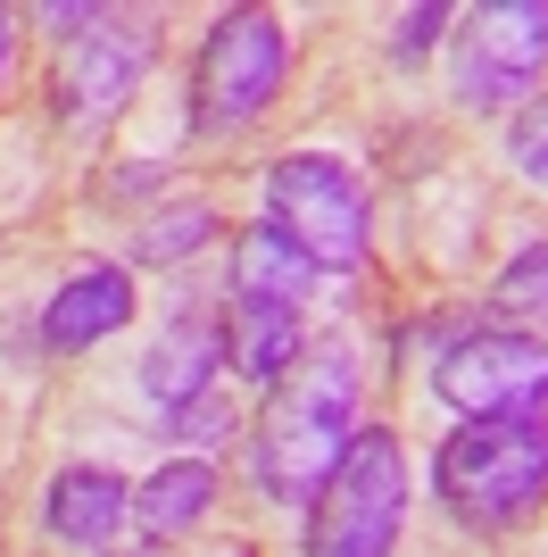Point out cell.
<instances>
[{"mask_svg": "<svg viewBox=\"0 0 548 557\" xmlns=\"http://www.w3.org/2000/svg\"><path fill=\"white\" fill-rule=\"evenodd\" d=\"M365 374H358V349L341 333H316L299 349V367L258 392V424H250V483L283 508H308L324 491V474L349 458L365 424Z\"/></svg>", "mask_w": 548, "mask_h": 557, "instance_id": "6da1fadb", "label": "cell"}, {"mask_svg": "<svg viewBox=\"0 0 548 557\" xmlns=\"http://www.w3.org/2000/svg\"><path fill=\"white\" fill-rule=\"evenodd\" d=\"M424 491L457 533H482V541L524 533L548 508V417H474L440 433Z\"/></svg>", "mask_w": 548, "mask_h": 557, "instance_id": "7a4b0ae2", "label": "cell"}, {"mask_svg": "<svg viewBox=\"0 0 548 557\" xmlns=\"http://www.w3.org/2000/svg\"><path fill=\"white\" fill-rule=\"evenodd\" d=\"M415 508L408 442L390 424H358L349 458L324 474V491L299 508V557H399Z\"/></svg>", "mask_w": 548, "mask_h": 557, "instance_id": "3957f363", "label": "cell"}, {"mask_svg": "<svg viewBox=\"0 0 548 557\" xmlns=\"http://www.w3.org/2000/svg\"><path fill=\"white\" fill-rule=\"evenodd\" d=\"M258 200H266L258 216L316 275H358L365 258H374V200H365V175L341 150H283V159H266Z\"/></svg>", "mask_w": 548, "mask_h": 557, "instance_id": "277c9868", "label": "cell"}, {"mask_svg": "<svg viewBox=\"0 0 548 557\" xmlns=\"http://www.w3.org/2000/svg\"><path fill=\"white\" fill-rule=\"evenodd\" d=\"M291 75V25L274 9H225L208 17L191 50V134H241L274 109Z\"/></svg>", "mask_w": 548, "mask_h": 557, "instance_id": "5b68a950", "label": "cell"}, {"mask_svg": "<svg viewBox=\"0 0 548 557\" xmlns=\"http://www.w3.org/2000/svg\"><path fill=\"white\" fill-rule=\"evenodd\" d=\"M433 399L457 424H474V417H548V333H515V325L440 333Z\"/></svg>", "mask_w": 548, "mask_h": 557, "instance_id": "8992f818", "label": "cell"}, {"mask_svg": "<svg viewBox=\"0 0 548 557\" xmlns=\"http://www.w3.org/2000/svg\"><path fill=\"white\" fill-rule=\"evenodd\" d=\"M548 75V0H490L449 34V100L474 116L524 109Z\"/></svg>", "mask_w": 548, "mask_h": 557, "instance_id": "52a82bcc", "label": "cell"}, {"mask_svg": "<svg viewBox=\"0 0 548 557\" xmlns=\"http://www.w3.org/2000/svg\"><path fill=\"white\" fill-rule=\"evenodd\" d=\"M150 59H159V17H125V9H109L84 42H59L50 116H59L67 134H100V125L125 116V100L141 92Z\"/></svg>", "mask_w": 548, "mask_h": 557, "instance_id": "ba28073f", "label": "cell"}, {"mask_svg": "<svg viewBox=\"0 0 548 557\" xmlns=\"http://www.w3.org/2000/svg\"><path fill=\"white\" fill-rule=\"evenodd\" d=\"M125 325H134V267L125 258H75L67 275L50 283L42 317H34V342L50 358H84V349H100Z\"/></svg>", "mask_w": 548, "mask_h": 557, "instance_id": "9c48e42d", "label": "cell"}, {"mask_svg": "<svg viewBox=\"0 0 548 557\" xmlns=\"http://www.w3.org/2000/svg\"><path fill=\"white\" fill-rule=\"evenodd\" d=\"M216 367H225V308H175L141 349V399L159 417H175L216 392Z\"/></svg>", "mask_w": 548, "mask_h": 557, "instance_id": "30bf717a", "label": "cell"}, {"mask_svg": "<svg viewBox=\"0 0 548 557\" xmlns=\"http://www.w3.org/2000/svg\"><path fill=\"white\" fill-rule=\"evenodd\" d=\"M134 524V483L116 474V466H59L42 483V533L59 541V549H84V557H109L116 533Z\"/></svg>", "mask_w": 548, "mask_h": 557, "instance_id": "8fae6325", "label": "cell"}, {"mask_svg": "<svg viewBox=\"0 0 548 557\" xmlns=\"http://www.w3.org/2000/svg\"><path fill=\"white\" fill-rule=\"evenodd\" d=\"M316 283H324V275L266 225V216L233 225V250H225V300H241V308H308V292H316Z\"/></svg>", "mask_w": 548, "mask_h": 557, "instance_id": "7c38bea8", "label": "cell"}, {"mask_svg": "<svg viewBox=\"0 0 548 557\" xmlns=\"http://www.w3.org/2000/svg\"><path fill=\"white\" fill-rule=\"evenodd\" d=\"M216 499H225V483H216V458H166L150 466L134 483V524L141 541H183V533H200L208 516H216Z\"/></svg>", "mask_w": 548, "mask_h": 557, "instance_id": "4fadbf2b", "label": "cell"}, {"mask_svg": "<svg viewBox=\"0 0 548 557\" xmlns=\"http://www.w3.org/2000/svg\"><path fill=\"white\" fill-rule=\"evenodd\" d=\"M299 349H308L299 308H241V300H225V367L241 374V383L274 392V383L299 367Z\"/></svg>", "mask_w": 548, "mask_h": 557, "instance_id": "5bb4252c", "label": "cell"}, {"mask_svg": "<svg viewBox=\"0 0 548 557\" xmlns=\"http://www.w3.org/2000/svg\"><path fill=\"white\" fill-rule=\"evenodd\" d=\"M225 233V216H216V200H200V191H183V200H166V209H150L134 233H125V267H141V275H159V267H183V258H200L208 242Z\"/></svg>", "mask_w": 548, "mask_h": 557, "instance_id": "9a60e30c", "label": "cell"}, {"mask_svg": "<svg viewBox=\"0 0 548 557\" xmlns=\"http://www.w3.org/2000/svg\"><path fill=\"white\" fill-rule=\"evenodd\" d=\"M490 317L515 333H548V233H532L524 250L490 275Z\"/></svg>", "mask_w": 548, "mask_h": 557, "instance_id": "2e32d148", "label": "cell"}, {"mask_svg": "<svg viewBox=\"0 0 548 557\" xmlns=\"http://www.w3.org/2000/svg\"><path fill=\"white\" fill-rule=\"evenodd\" d=\"M449 34H457L449 0H415V9H399V17H390V67H424Z\"/></svg>", "mask_w": 548, "mask_h": 557, "instance_id": "e0dca14e", "label": "cell"}, {"mask_svg": "<svg viewBox=\"0 0 548 557\" xmlns=\"http://www.w3.org/2000/svg\"><path fill=\"white\" fill-rule=\"evenodd\" d=\"M233 433H241V424H233V399H225V392H208V399H191V408H175V417H166V442H175L183 458H216Z\"/></svg>", "mask_w": 548, "mask_h": 557, "instance_id": "ac0fdd59", "label": "cell"}, {"mask_svg": "<svg viewBox=\"0 0 548 557\" xmlns=\"http://www.w3.org/2000/svg\"><path fill=\"white\" fill-rule=\"evenodd\" d=\"M507 166H515L524 184L548 191V92H532L524 109L507 116Z\"/></svg>", "mask_w": 548, "mask_h": 557, "instance_id": "d6986e66", "label": "cell"}, {"mask_svg": "<svg viewBox=\"0 0 548 557\" xmlns=\"http://www.w3.org/2000/svg\"><path fill=\"white\" fill-rule=\"evenodd\" d=\"M100 17H109L100 0H42V9H34V25H50L59 42H84V34H91Z\"/></svg>", "mask_w": 548, "mask_h": 557, "instance_id": "ffe728a7", "label": "cell"}, {"mask_svg": "<svg viewBox=\"0 0 548 557\" xmlns=\"http://www.w3.org/2000/svg\"><path fill=\"white\" fill-rule=\"evenodd\" d=\"M9 67H17V9H0V92H9Z\"/></svg>", "mask_w": 548, "mask_h": 557, "instance_id": "44dd1931", "label": "cell"}, {"mask_svg": "<svg viewBox=\"0 0 548 557\" xmlns=\"http://www.w3.org/2000/svg\"><path fill=\"white\" fill-rule=\"evenodd\" d=\"M216 557H258V549H250V541H225V549H216Z\"/></svg>", "mask_w": 548, "mask_h": 557, "instance_id": "7402d4cb", "label": "cell"}, {"mask_svg": "<svg viewBox=\"0 0 548 557\" xmlns=\"http://www.w3.org/2000/svg\"><path fill=\"white\" fill-rule=\"evenodd\" d=\"M109 557H166V549H159V541H150V549H109Z\"/></svg>", "mask_w": 548, "mask_h": 557, "instance_id": "603a6c76", "label": "cell"}]
</instances>
